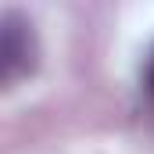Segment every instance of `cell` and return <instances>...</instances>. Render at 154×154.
I'll list each match as a JSON object with an SVG mask.
<instances>
[{
    "mask_svg": "<svg viewBox=\"0 0 154 154\" xmlns=\"http://www.w3.org/2000/svg\"><path fill=\"white\" fill-rule=\"evenodd\" d=\"M39 68V39L32 22L22 11L0 14V82L4 90H14L22 79L36 75Z\"/></svg>",
    "mask_w": 154,
    "mask_h": 154,
    "instance_id": "cell-1",
    "label": "cell"
},
{
    "mask_svg": "<svg viewBox=\"0 0 154 154\" xmlns=\"http://www.w3.org/2000/svg\"><path fill=\"white\" fill-rule=\"evenodd\" d=\"M143 82H147V90H151V97H154V47H151V54H147V68H143Z\"/></svg>",
    "mask_w": 154,
    "mask_h": 154,
    "instance_id": "cell-2",
    "label": "cell"
}]
</instances>
